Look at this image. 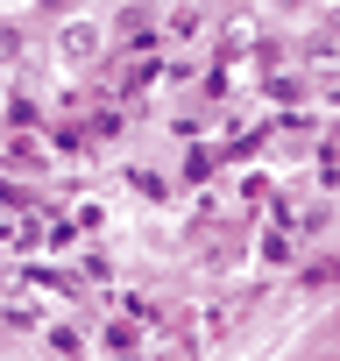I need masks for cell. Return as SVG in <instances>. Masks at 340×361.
<instances>
[{
  "label": "cell",
  "instance_id": "6da1fadb",
  "mask_svg": "<svg viewBox=\"0 0 340 361\" xmlns=\"http://www.w3.org/2000/svg\"><path fill=\"white\" fill-rule=\"evenodd\" d=\"M99 43H107V29H99V22H71V29L57 36L64 64H92V57H99Z\"/></svg>",
  "mask_w": 340,
  "mask_h": 361
},
{
  "label": "cell",
  "instance_id": "7a4b0ae2",
  "mask_svg": "<svg viewBox=\"0 0 340 361\" xmlns=\"http://www.w3.org/2000/svg\"><path fill=\"white\" fill-rule=\"evenodd\" d=\"M15 50H22V43H15V29H0V64H15Z\"/></svg>",
  "mask_w": 340,
  "mask_h": 361
}]
</instances>
